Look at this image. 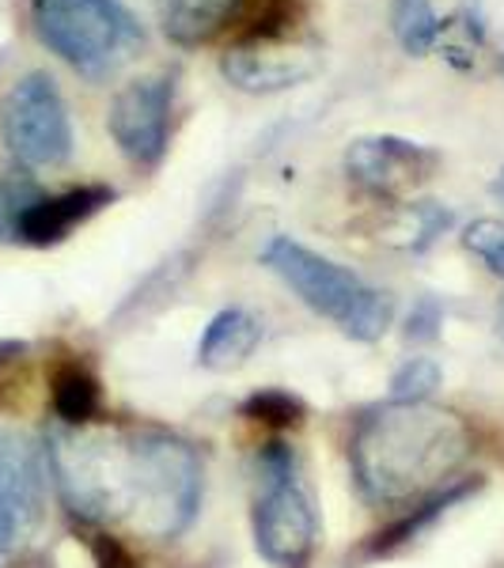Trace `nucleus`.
Returning <instances> with one entry per match:
<instances>
[{"mask_svg": "<svg viewBox=\"0 0 504 568\" xmlns=\"http://www.w3.org/2000/svg\"><path fill=\"white\" fill-rule=\"evenodd\" d=\"M50 474L72 516L122 524L163 542L194 524L201 504V459L171 433H95L58 428L46 447Z\"/></svg>", "mask_w": 504, "mask_h": 568, "instance_id": "1", "label": "nucleus"}, {"mask_svg": "<svg viewBox=\"0 0 504 568\" xmlns=\"http://www.w3.org/2000/svg\"><path fill=\"white\" fill-rule=\"evenodd\" d=\"M474 436L452 409L429 402H387L353 433V478L380 508H410L447 489L471 459Z\"/></svg>", "mask_w": 504, "mask_h": 568, "instance_id": "2", "label": "nucleus"}, {"mask_svg": "<svg viewBox=\"0 0 504 568\" xmlns=\"http://www.w3.org/2000/svg\"><path fill=\"white\" fill-rule=\"evenodd\" d=\"M39 42L84 80H110L141 53L144 31L122 0H31Z\"/></svg>", "mask_w": 504, "mask_h": 568, "instance_id": "3", "label": "nucleus"}, {"mask_svg": "<svg viewBox=\"0 0 504 568\" xmlns=\"http://www.w3.org/2000/svg\"><path fill=\"white\" fill-rule=\"evenodd\" d=\"M262 262H265V270L278 273L315 315L342 326V334L356 337V342H375V337L387 334L395 304H391L387 292L364 284L353 270L323 258V254L289 240V235H273V240L262 246Z\"/></svg>", "mask_w": 504, "mask_h": 568, "instance_id": "4", "label": "nucleus"}, {"mask_svg": "<svg viewBox=\"0 0 504 568\" xmlns=\"http://www.w3.org/2000/svg\"><path fill=\"white\" fill-rule=\"evenodd\" d=\"M319 542V516L285 444L262 452V489L254 500V546L278 568H308Z\"/></svg>", "mask_w": 504, "mask_h": 568, "instance_id": "5", "label": "nucleus"}, {"mask_svg": "<svg viewBox=\"0 0 504 568\" xmlns=\"http://www.w3.org/2000/svg\"><path fill=\"white\" fill-rule=\"evenodd\" d=\"M0 141L20 168H58L72 155V118L50 72H27L0 99Z\"/></svg>", "mask_w": 504, "mask_h": 568, "instance_id": "6", "label": "nucleus"}, {"mask_svg": "<svg viewBox=\"0 0 504 568\" xmlns=\"http://www.w3.org/2000/svg\"><path fill=\"white\" fill-rule=\"evenodd\" d=\"M171 103H175V77H144L125 84L110 103L107 130L122 155L137 168L152 171L168 155L171 141Z\"/></svg>", "mask_w": 504, "mask_h": 568, "instance_id": "7", "label": "nucleus"}, {"mask_svg": "<svg viewBox=\"0 0 504 568\" xmlns=\"http://www.w3.org/2000/svg\"><path fill=\"white\" fill-rule=\"evenodd\" d=\"M46 519V466L23 436L0 428V554H20Z\"/></svg>", "mask_w": 504, "mask_h": 568, "instance_id": "8", "label": "nucleus"}, {"mask_svg": "<svg viewBox=\"0 0 504 568\" xmlns=\"http://www.w3.org/2000/svg\"><path fill=\"white\" fill-rule=\"evenodd\" d=\"M440 168V152L406 136H356L345 149V175L375 197H402L429 182Z\"/></svg>", "mask_w": 504, "mask_h": 568, "instance_id": "9", "label": "nucleus"}, {"mask_svg": "<svg viewBox=\"0 0 504 568\" xmlns=\"http://www.w3.org/2000/svg\"><path fill=\"white\" fill-rule=\"evenodd\" d=\"M319 69V50L304 42H292V34L281 39H243L228 45L220 58V72L232 88L251 91V95H270V91L296 88Z\"/></svg>", "mask_w": 504, "mask_h": 568, "instance_id": "10", "label": "nucleus"}, {"mask_svg": "<svg viewBox=\"0 0 504 568\" xmlns=\"http://www.w3.org/2000/svg\"><path fill=\"white\" fill-rule=\"evenodd\" d=\"M110 201H114V190L110 186H77L53 197H34L20 209L12 232L27 246H53L69 240L95 213H103Z\"/></svg>", "mask_w": 504, "mask_h": 568, "instance_id": "11", "label": "nucleus"}, {"mask_svg": "<svg viewBox=\"0 0 504 568\" xmlns=\"http://www.w3.org/2000/svg\"><path fill=\"white\" fill-rule=\"evenodd\" d=\"M262 345V323L246 307H224L209 318L205 334L198 342V364L209 372H232L251 361Z\"/></svg>", "mask_w": 504, "mask_h": 568, "instance_id": "12", "label": "nucleus"}, {"mask_svg": "<svg viewBox=\"0 0 504 568\" xmlns=\"http://www.w3.org/2000/svg\"><path fill=\"white\" fill-rule=\"evenodd\" d=\"M243 0H160V20L171 42L201 45L235 20Z\"/></svg>", "mask_w": 504, "mask_h": 568, "instance_id": "13", "label": "nucleus"}, {"mask_svg": "<svg viewBox=\"0 0 504 568\" xmlns=\"http://www.w3.org/2000/svg\"><path fill=\"white\" fill-rule=\"evenodd\" d=\"M50 398H53V414H58L61 425H69V428L91 425L99 414V406H103L99 379L84 368V364H61V368L53 372Z\"/></svg>", "mask_w": 504, "mask_h": 568, "instance_id": "14", "label": "nucleus"}, {"mask_svg": "<svg viewBox=\"0 0 504 568\" xmlns=\"http://www.w3.org/2000/svg\"><path fill=\"white\" fill-rule=\"evenodd\" d=\"M391 31L410 58H425L440 42L444 23H440L433 0H391Z\"/></svg>", "mask_w": 504, "mask_h": 568, "instance_id": "15", "label": "nucleus"}, {"mask_svg": "<svg viewBox=\"0 0 504 568\" xmlns=\"http://www.w3.org/2000/svg\"><path fill=\"white\" fill-rule=\"evenodd\" d=\"M452 220L455 213L440 205V201H410V205L402 209V227H399V235H406L402 246H406V251H429V246L452 227Z\"/></svg>", "mask_w": 504, "mask_h": 568, "instance_id": "16", "label": "nucleus"}, {"mask_svg": "<svg viewBox=\"0 0 504 568\" xmlns=\"http://www.w3.org/2000/svg\"><path fill=\"white\" fill-rule=\"evenodd\" d=\"M440 364L433 356H410L391 375V402H429L440 387Z\"/></svg>", "mask_w": 504, "mask_h": 568, "instance_id": "17", "label": "nucleus"}, {"mask_svg": "<svg viewBox=\"0 0 504 568\" xmlns=\"http://www.w3.org/2000/svg\"><path fill=\"white\" fill-rule=\"evenodd\" d=\"M243 417L259 420V425H270V428H289L304 420V402L289 390H259L243 402Z\"/></svg>", "mask_w": 504, "mask_h": 568, "instance_id": "18", "label": "nucleus"}, {"mask_svg": "<svg viewBox=\"0 0 504 568\" xmlns=\"http://www.w3.org/2000/svg\"><path fill=\"white\" fill-rule=\"evenodd\" d=\"M463 246L490 265L497 277H504V220H474L471 227L463 232Z\"/></svg>", "mask_w": 504, "mask_h": 568, "instance_id": "19", "label": "nucleus"}, {"mask_svg": "<svg viewBox=\"0 0 504 568\" xmlns=\"http://www.w3.org/2000/svg\"><path fill=\"white\" fill-rule=\"evenodd\" d=\"M440 304L436 300H421V304H414V311H410L406 318V337L410 342H433V337L440 334Z\"/></svg>", "mask_w": 504, "mask_h": 568, "instance_id": "20", "label": "nucleus"}, {"mask_svg": "<svg viewBox=\"0 0 504 568\" xmlns=\"http://www.w3.org/2000/svg\"><path fill=\"white\" fill-rule=\"evenodd\" d=\"M95 561H99V568H137V565H133V557L125 554V546L118 542V538H110V535H99V542H95Z\"/></svg>", "mask_w": 504, "mask_h": 568, "instance_id": "21", "label": "nucleus"}, {"mask_svg": "<svg viewBox=\"0 0 504 568\" xmlns=\"http://www.w3.org/2000/svg\"><path fill=\"white\" fill-rule=\"evenodd\" d=\"M490 190H493V197H497L501 205H504V168H501V175L493 179V186H490Z\"/></svg>", "mask_w": 504, "mask_h": 568, "instance_id": "22", "label": "nucleus"}, {"mask_svg": "<svg viewBox=\"0 0 504 568\" xmlns=\"http://www.w3.org/2000/svg\"><path fill=\"white\" fill-rule=\"evenodd\" d=\"M501 72H504V53H501Z\"/></svg>", "mask_w": 504, "mask_h": 568, "instance_id": "23", "label": "nucleus"}]
</instances>
